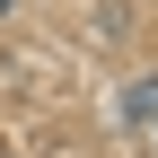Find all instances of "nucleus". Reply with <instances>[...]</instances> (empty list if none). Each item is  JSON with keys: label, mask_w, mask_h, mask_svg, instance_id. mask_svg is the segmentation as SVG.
<instances>
[{"label": "nucleus", "mask_w": 158, "mask_h": 158, "mask_svg": "<svg viewBox=\"0 0 158 158\" xmlns=\"http://www.w3.org/2000/svg\"><path fill=\"white\" fill-rule=\"evenodd\" d=\"M132 123H149V132H158V79H149V88H132Z\"/></svg>", "instance_id": "nucleus-1"}, {"label": "nucleus", "mask_w": 158, "mask_h": 158, "mask_svg": "<svg viewBox=\"0 0 158 158\" xmlns=\"http://www.w3.org/2000/svg\"><path fill=\"white\" fill-rule=\"evenodd\" d=\"M0 18H9V0H0Z\"/></svg>", "instance_id": "nucleus-2"}]
</instances>
